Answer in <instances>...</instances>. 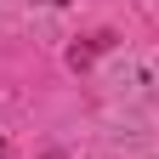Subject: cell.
<instances>
[{"label":"cell","instance_id":"obj_1","mask_svg":"<svg viewBox=\"0 0 159 159\" xmlns=\"http://www.w3.org/2000/svg\"><path fill=\"white\" fill-rule=\"evenodd\" d=\"M0 159H6V142H0Z\"/></svg>","mask_w":159,"mask_h":159},{"label":"cell","instance_id":"obj_2","mask_svg":"<svg viewBox=\"0 0 159 159\" xmlns=\"http://www.w3.org/2000/svg\"><path fill=\"white\" fill-rule=\"evenodd\" d=\"M57 6H63V0H57Z\"/></svg>","mask_w":159,"mask_h":159}]
</instances>
